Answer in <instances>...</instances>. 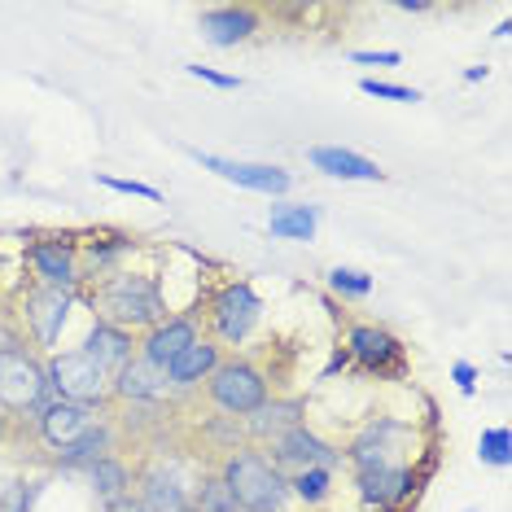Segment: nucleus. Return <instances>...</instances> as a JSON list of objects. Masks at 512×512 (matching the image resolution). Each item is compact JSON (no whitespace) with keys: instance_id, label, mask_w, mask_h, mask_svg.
I'll use <instances>...</instances> for the list:
<instances>
[{"instance_id":"f257e3e1","label":"nucleus","mask_w":512,"mask_h":512,"mask_svg":"<svg viewBox=\"0 0 512 512\" xmlns=\"http://www.w3.org/2000/svg\"><path fill=\"white\" fill-rule=\"evenodd\" d=\"M79 298L92 307V320H106L114 329H127L141 337L154 329L158 320L171 316L167 289H162L158 272H141V267H119L114 276H101L79 289Z\"/></svg>"},{"instance_id":"f03ea898","label":"nucleus","mask_w":512,"mask_h":512,"mask_svg":"<svg viewBox=\"0 0 512 512\" xmlns=\"http://www.w3.org/2000/svg\"><path fill=\"white\" fill-rule=\"evenodd\" d=\"M215 473L224 477L228 495L237 499L241 512H285L294 504L289 495V473H281L272 460H267L263 447H237L228 451L224 460H215Z\"/></svg>"},{"instance_id":"7ed1b4c3","label":"nucleus","mask_w":512,"mask_h":512,"mask_svg":"<svg viewBox=\"0 0 512 512\" xmlns=\"http://www.w3.org/2000/svg\"><path fill=\"white\" fill-rule=\"evenodd\" d=\"M53 403L49 372H44V355L31 346L22 351H0V412L14 421V429L31 425L36 429L40 412Z\"/></svg>"},{"instance_id":"20e7f679","label":"nucleus","mask_w":512,"mask_h":512,"mask_svg":"<svg viewBox=\"0 0 512 512\" xmlns=\"http://www.w3.org/2000/svg\"><path fill=\"white\" fill-rule=\"evenodd\" d=\"M416 425L403 416H372L355 429V438L342 447V464L351 473L394 469V464H416Z\"/></svg>"},{"instance_id":"39448f33","label":"nucleus","mask_w":512,"mask_h":512,"mask_svg":"<svg viewBox=\"0 0 512 512\" xmlns=\"http://www.w3.org/2000/svg\"><path fill=\"white\" fill-rule=\"evenodd\" d=\"M206 469H189L176 451H149L136 460V499L145 512H184L193 508V491Z\"/></svg>"},{"instance_id":"423d86ee","label":"nucleus","mask_w":512,"mask_h":512,"mask_svg":"<svg viewBox=\"0 0 512 512\" xmlns=\"http://www.w3.org/2000/svg\"><path fill=\"white\" fill-rule=\"evenodd\" d=\"M206 403L215 407L219 416H232V421H246L250 412L272 399V377L246 355H224V364L211 372L206 381Z\"/></svg>"},{"instance_id":"0eeeda50","label":"nucleus","mask_w":512,"mask_h":512,"mask_svg":"<svg viewBox=\"0 0 512 512\" xmlns=\"http://www.w3.org/2000/svg\"><path fill=\"white\" fill-rule=\"evenodd\" d=\"M263 320V298L250 281H224L206 298V324H211V342H219L224 351L250 342V333Z\"/></svg>"},{"instance_id":"6e6552de","label":"nucleus","mask_w":512,"mask_h":512,"mask_svg":"<svg viewBox=\"0 0 512 512\" xmlns=\"http://www.w3.org/2000/svg\"><path fill=\"white\" fill-rule=\"evenodd\" d=\"M44 372H49L53 399L84 403V407H97V412H114V403H110V377L97 364H92V359L79 351V346H75V351L44 355Z\"/></svg>"},{"instance_id":"1a4fd4ad","label":"nucleus","mask_w":512,"mask_h":512,"mask_svg":"<svg viewBox=\"0 0 512 512\" xmlns=\"http://www.w3.org/2000/svg\"><path fill=\"white\" fill-rule=\"evenodd\" d=\"M79 302L84 298L66 294V289H49V285L27 289V298H22V324H27L31 351L36 355L62 351V333H66V324H71V311Z\"/></svg>"},{"instance_id":"9d476101","label":"nucleus","mask_w":512,"mask_h":512,"mask_svg":"<svg viewBox=\"0 0 512 512\" xmlns=\"http://www.w3.org/2000/svg\"><path fill=\"white\" fill-rule=\"evenodd\" d=\"M27 263L36 285L49 289H66V294H79L84 289V272H79V237L75 232H44L27 246Z\"/></svg>"},{"instance_id":"9b49d317","label":"nucleus","mask_w":512,"mask_h":512,"mask_svg":"<svg viewBox=\"0 0 512 512\" xmlns=\"http://www.w3.org/2000/svg\"><path fill=\"white\" fill-rule=\"evenodd\" d=\"M189 158L197 162L202 171H215L219 180L237 184L246 193H263L272 202L294 189V171L281 167V162H241V158H224V154H202V149H189Z\"/></svg>"},{"instance_id":"f8f14e48","label":"nucleus","mask_w":512,"mask_h":512,"mask_svg":"<svg viewBox=\"0 0 512 512\" xmlns=\"http://www.w3.org/2000/svg\"><path fill=\"white\" fill-rule=\"evenodd\" d=\"M267 460L281 473H298V469H342V447L329 442L324 434H316L311 425H294L289 434H281L276 442H267Z\"/></svg>"},{"instance_id":"ddd939ff","label":"nucleus","mask_w":512,"mask_h":512,"mask_svg":"<svg viewBox=\"0 0 512 512\" xmlns=\"http://www.w3.org/2000/svg\"><path fill=\"white\" fill-rule=\"evenodd\" d=\"M342 351L351 355V364H359L364 372H377V377H390V372L399 377L403 364H407V351H403L399 337L390 329H381V324H368V320L346 324Z\"/></svg>"},{"instance_id":"4468645a","label":"nucleus","mask_w":512,"mask_h":512,"mask_svg":"<svg viewBox=\"0 0 512 512\" xmlns=\"http://www.w3.org/2000/svg\"><path fill=\"white\" fill-rule=\"evenodd\" d=\"M355 495L377 512H399L412 504V495L421 491V469L416 464H394V469H368V473H351Z\"/></svg>"},{"instance_id":"2eb2a0df","label":"nucleus","mask_w":512,"mask_h":512,"mask_svg":"<svg viewBox=\"0 0 512 512\" xmlns=\"http://www.w3.org/2000/svg\"><path fill=\"white\" fill-rule=\"evenodd\" d=\"M202 337V311H171L167 320H158L154 329H145L136 337V355L149 359V364L167 368L184 346H193Z\"/></svg>"},{"instance_id":"dca6fc26","label":"nucleus","mask_w":512,"mask_h":512,"mask_svg":"<svg viewBox=\"0 0 512 512\" xmlns=\"http://www.w3.org/2000/svg\"><path fill=\"white\" fill-rule=\"evenodd\" d=\"M114 451H123V429H119V421H114V412H101L75 442H66L62 451H53V469L84 473L101 456H114Z\"/></svg>"},{"instance_id":"f3484780","label":"nucleus","mask_w":512,"mask_h":512,"mask_svg":"<svg viewBox=\"0 0 512 512\" xmlns=\"http://www.w3.org/2000/svg\"><path fill=\"white\" fill-rule=\"evenodd\" d=\"M110 403L127 407V403H171V386H167V368L149 364L136 355L132 364H123L110 377Z\"/></svg>"},{"instance_id":"a211bd4d","label":"nucleus","mask_w":512,"mask_h":512,"mask_svg":"<svg viewBox=\"0 0 512 512\" xmlns=\"http://www.w3.org/2000/svg\"><path fill=\"white\" fill-rule=\"evenodd\" d=\"M263 18L259 9L250 5H215L197 18V36H202L211 49H237V44H250L259 36Z\"/></svg>"},{"instance_id":"6ab92c4d","label":"nucleus","mask_w":512,"mask_h":512,"mask_svg":"<svg viewBox=\"0 0 512 512\" xmlns=\"http://www.w3.org/2000/svg\"><path fill=\"white\" fill-rule=\"evenodd\" d=\"M241 425H246L250 447H267V442L289 434L294 425H307V399H298V394H272V399H267L259 412H250Z\"/></svg>"},{"instance_id":"aec40b11","label":"nucleus","mask_w":512,"mask_h":512,"mask_svg":"<svg viewBox=\"0 0 512 512\" xmlns=\"http://www.w3.org/2000/svg\"><path fill=\"white\" fill-rule=\"evenodd\" d=\"M224 346L219 342H211V337H197L193 346H184V351L171 359L167 364V386H171V394H197L211 381V372L224 364Z\"/></svg>"},{"instance_id":"412c9836","label":"nucleus","mask_w":512,"mask_h":512,"mask_svg":"<svg viewBox=\"0 0 512 512\" xmlns=\"http://www.w3.org/2000/svg\"><path fill=\"white\" fill-rule=\"evenodd\" d=\"M136 254V237L127 232H92V237L79 241V272H84V285L101 281V276H114L119 267H127V259Z\"/></svg>"},{"instance_id":"4be33fe9","label":"nucleus","mask_w":512,"mask_h":512,"mask_svg":"<svg viewBox=\"0 0 512 512\" xmlns=\"http://www.w3.org/2000/svg\"><path fill=\"white\" fill-rule=\"evenodd\" d=\"M307 162L329 180H342V184H381L386 171L377 167L372 158H364L359 149H346V145H311L307 149Z\"/></svg>"},{"instance_id":"5701e85b","label":"nucleus","mask_w":512,"mask_h":512,"mask_svg":"<svg viewBox=\"0 0 512 512\" xmlns=\"http://www.w3.org/2000/svg\"><path fill=\"white\" fill-rule=\"evenodd\" d=\"M97 407H84V403H66V399H53L49 407L40 412V421H36V438H40V447H49V451H62L66 442H75L84 429L97 421Z\"/></svg>"},{"instance_id":"b1692460","label":"nucleus","mask_w":512,"mask_h":512,"mask_svg":"<svg viewBox=\"0 0 512 512\" xmlns=\"http://www.w3.org/2000/svg\"><path fill=\"white\" fill-rule=\"evenodd\" d=\"M79 351H84L92 364L106 372V377H114L123 364H132V359H136V333L114 329V324H106V320H92L88 333H84V342H79Z\"/></svg>"},{"instance_id":"393cba45","label":"nucleus","mask_w":512,"mask_h":512,"mask_svg":"<svg viewBox=\"0 0 512 512\" xmlns=\"http://www.w3.org/2000/svg\"><path fill=\"white\" fill-rule=\"evenodd\" d=\"M84 477H88V491L97 504H114V499H127L136 491V460L114 451V456H101L92 469H84Z\"/></svg>"},{"instance_id":"a878e982","label":"nucleus","mask_w":512,"mask_h":512,"mask_svg":"<svg viewBox=\"0 0 512 512\" xmlns=\"http://www.w3.org/2000/svg\"><path fill=\"white\" fill-rule=\"evenodd\" d=\"M267 232L276 241H316L320 232V206L307 202H272L267 211Z\"/></svg>"},{"instance_id":"bb28decb","label":"nucleus","mask_w":512,"mask_h":512,"mask_svg":"<svg viewBox=\"0 0 512 512\" xmlns=\"http://www.w3.org/2000/svg\"><path fill=\"white\" fill-rule=\"evenodd\" d=\"M333 486H337L333 469H298V473H289V495H294L302 508H324L333 499Z\"/></svg>"},{"instance_id":"cd10ccee","label":"nucleus","mask_w":512,"mask_h":512,"mask_svg":"<svg viewBox=\"0 0 512 512\" xmlns=\"http://www.w3.org/2000/svg\"><path fill=\"white\" fill-rule=\"evenodd\" d=\"M197 438H202V451H211L215 460H224L228 451L246 447V425L232 421V416H211V421L197 429Z\"/></svg>"},{"instance_id":"c85d7f7f","label":"nucleus","mask_w":512,"mask_h":512,"mask_svg":"<svg viewBox=\"0 0 512 512\" xmlns=\"http://www.w3.org/2000/svg\"><path fill=\"white\" fill-rule=\"evenodd\" d=\"M193 512H241L237 499L228 495L224 477H219L215 469H206L202 482H197V491H193Z\"/></svg>"},{"instance_id":"c756f323","label":"nucleus","mask_w":512,"mask_h":512,"mask_svg":"<svg viewBox=\"0 0 512 512\" xmlns=\"http://www.w3.org/2000/svg\"><path fill=\"white\" fill-rule=\"evenodd\" d=\"M44 495V477H14L9 486H0V512H36Z\"/></svg>"},{"instance_id":"7c9ffc66","label":"nucleus","mask_w":512,"mask_h":512,"mask_svg":"<svg viewBox=\"0 0 512 512\" xmlns=\"http://www.w3.org/2000/svg\"><path fill=\"white\" fill-rule=\"evenodd\" d=\"M477 460L491 464V469H508L512 464V434L504 425H491L477 434Z\"/></svg>"},{"instance_id":"2f4dec72","label":"nucleus","mask_w":512,"mask_h":512,"mask_svg":"<svg viewBox=\"0 0 512 512\" xmlns=\"http://www.w3.org/2000/svg\"><path fill=\"white\" fill-rule=\"evenodd\" d=\"M372 285H377V281H372L368 272H359V267H342V263L329 267V289H333V294L342 298V302L368 298V294H372Z\"/></svg>"},{"instance_id":"473e14b6","label":"nucleus","mask_w":512,"mask_h":512,"mask_svg":"<svg viewBox=\"0 0 512 512\" xmlns=\"http://www.w3.org/2000/svg\"><path fill=\"white\" fill-rule=\"evenodd\" d=\"M359 92H364V97H377V101H399V106H416V101H421V88H407V84L377 79V75L359 79Z\"/></svg>"},{"instance_id":"72a5a7b5","label":"nucleus","mask_w":512,"mask_h":512,"mask_svg":"<svg viewBox=\"0 0 512 512\" xmlns=\"http://www.w3.org/2000/svg\"><path fill=\"white\" fill-rule=\"evenodd\" d=\"M97 184L110 193H123V197H141V202H162V189L145 180H127V176H106V171H97Z\"/></svg>"},{"instance_id":"f704fd0d","label":"nucleus","mask_w":512,"mask_h":512,"mask_svg":"<svg viewBox=\"0 0 512 512\" xmlns=\"http://www.w3.org/2000/svg\"><path fill=\"white\" fill-rule=\"evenodd\" d=\"M184 75L202 79V84H211V88H224V92H237L241 88V75H224V71H215V66H202V62H189V66H184Z\"/></svg>"},{"instance_id":"c9c22d12","label":"nucleus","mask_w":512,"mask_h":512,"mask_svg":"<svg viewBox=\"0 0 512 512\" xmlns=\"http://www.w3.org/2000/svg\"><path fill=\"white\" fill-rule=\"evenodd\" d=\"M351 62L355 66H399L403 53L399 49H359V53H351Z\"/></svg>"},{"instance_id":"e433bc0d","label":"nucleus","mask_w":512,"mask_h":512,"mask_svg":"<svg viewBox=\"0 0 512 512\" xmlns=\"http://www.w3.org/2000/svg\"><path fill=\"white\" fill-rule=\"evenodd\" d=\"M477 377H482V372H477V364H469V359H456V364H451V381H456L460 394H477Z\"/></svg>"},{"instance_id":"4c0bfd02","label":"nucleus","mask_w":512,"mask_h":512,"mask_svg":"<svg viewBox=\"0 0 512 512\" xmlns=\"http://www.w3.org/2000/svg\"><path fill=\"white\" fill-rule=\"evenodd\" d=\"M346 368H351V355L337 346V351L329 355V364H324V372H320V381H329V377H337V372H346Z\"/></svg>"},{"instance_id":"58836bf2","label":"nucleus","mask_w":512,"mask_h":512,"mask_svg":"<svg viewBox=\"0 0 512 512\" xmlns=\"http://www.w3.org/2000/svg\"><path fill=\"white\" fill-rule=\"evenodd\" d=\"M101 512H145V508L136 495H127V499H114V504H101Z\"/></svg>"},{"instance_id":"ea45409f","label":"nucleus","mask_w":512,"mask_h":512,"mask_svg":"<svg viewBox=\"0 0 512 512\" xmlns=\"http://www.w3.org/2000/svg\"><path fill=\"white\" fill-rule=\"evenodd\" d=\"M394 9H399V14H429V5H425V0H399V5H394Z\"/></svg>"},{"instance_id":"a19ab883","label":"nucleus","mask_w":512,"mask_h":512,"mask_svg":"<svg viewBox=\"0 0 512 512\" xmlns=\"http://www.w3.org/2000/svg\"><path fill=\"white\" fill-rule=\"evenodd\" d=\"M486 75H491V66H469V71H464V84H486Z\"/></svg>"},{"instance_id":"79ce46f5","label":"nucleus","mask_w":512,"mask_h":512,"mask_svg":"<svg viewBox=\"0 0 512 512\" xmlns=\"http://www.w3.org/2000/svg\"><path fill=\"white\" fill-rule=\"evenodd\" d=\"M9 434H14V421H9V416H5V412H0V442H5Z\"/></svg>"},{"instance_id":"37998d69","label":"nucleus","mask_w":512,"mask_h":512,"mask_svg":"<svg viewBox=\"0 0 512 512\" xmlns=\"http://www.w3.org/2000/svg\"><path fill=\"white\" fill-rule=\"evenodd\" d=\"M464 512H477V508H464Z\"/></svg>"},{"instance_id":"c03bdc74","label":"nucleus","mask_w":512,"mask_h":512,"mask_svg":"<svg viewBox=\"0 0 512 512\" xmlns=\"http://www.w3.org/2000/svg\"><path fill=\"white\" fill-rule=\"evenodd\" d=\"M184 512H193V508H184Z\"/></svg>"}]
</instances>
